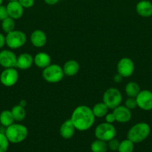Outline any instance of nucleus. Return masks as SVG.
I'll return each mask as SVG.
<instances>
[{
	"label": "nucleus",
	"instance_id": "f257e3e1",
	"mask_svg": "<svg viewBox=\"0 0 152 152\" xmlns=\"http://www.w3.org/2000/svg\"><path fill=\"white\" fill-rule=\"evenodd\" d=\"M70 120L74 124L76 130L85 132L92 127L95 121V117L92 108L82 105L76 107L72 114Z\"/></svg>",
	"mask_w": 152,
	"mask_h": 152
},
{
	"label": "nucleus",
	"instance_id": "f03ea898",
	"mask_svg": "<svg viewBox=\"0 0 152 152\" xmlns=\"http://www.w3.org/2000/svg\"><path fill=\"white\" fill-rule=\"evenodd\" d=\"M4 133L10 143L17 144L23 142L26 139L28 134V130L24 125L13 123L6 128Z\"/></svg>",
	"mask_w": 152,
	"mask_h": 152
},
{
	"label": "nucleus",
	"instance_id": "7ed1b4c3",
	"mask_svg": "<svg viewBox=\"0 0 152 152\" xmlns=\"http://www.w3.org/2000/svg\"><path fill=\"white\" fill-rule=\"evenodd\" d=\"M151 133V127L148 123L141 122L134 125L129 129L127 138L134 143H139L145 140Z\"/></svg>",
	"mask_w": 152,
	"mask_h": 152
},
{
	"label": "nucleus",
	"instance_id": "20e7f679",
	"mask_svg": "<svg viewBox=\"0 0 152 152\" xmlns=\"http://www.w3.org/2000/svg\"><path fill=\"white\" fill-rule=\"evenodd\" d=\"M63 68L58 64H51L49 66L43 69L42 76L46 82L49 83H58L61 82L64 77Z\"/></svg>",
	"mask_w": 152,
	"mask_h": 152
},
{
	"label": "nucleus",
	"instance_id": "39448f33",
	"mask_svg": "<svg viewBox=\"0 0 152 152\" xmlns=\"http://www.w3.org/2000/svg\"><path fill=\"white\" fill-rule=\"evenodd\" d=\"M26 40V34L23 31L19 30H13L5 35L6 45L12 50L22 48L25 44Z\"/></svg>",
	"mask_w": 152,
	"mask_h": 152
},
{
	"label": "nucleus",
	"instance_id": "423d86ee",
	"mask_svg": "<svg viewBox=\"0 0 152 152\" xmlns=\"http://www.w3.org/2000/svg\"><path fill=\"white\" fill-rule=\"evenodd\" d=\"M116 129L111 123H100L95 129V136L96 139L108 142L116 136Z\"/></svg>",
	"mask_w": 152,
	"mask_h": 152
},
{
	"label": "nucleus",
	"instance_id": "0eeeda50",
	"mask_svg": "<svg viewBox=\"0 0 152 152\" xmlns=\"http://www.w3.org/2000/svg\"><path fill=\"white\" fill-rule=\"evenodd\" d=\"M122 102V93L116 88H109L103 94V102L106 104L109 109L113 110L120 105Z\"/></svg>",
	"mask_w": 152,
	"mask_h": 152
},
{
	"label": "nucleus",
	"instance_id": "6e6552de",
	"mask_svg": "<svg viewBox=\"0 0 152 152\" xmlns=\"http://www.w3.org/2000/svg\"><path fill=\"white\" fill-rule=\"evenodd\" d=\"M19 80V73L16 68H4L0 74V83L6 87L15 86Z\"/></svg>",
	"mask_w": 152,
	"mask_h": 152
},
{
	"label": "nucleus",
	"instance_id": "1a4fd4ad",
	"mask_svg": "<svg viewBox=\"0 0 152 152\" xmlns=\"http://www.w3.org/2000/svg\"><path fill=\"white\" fill-rule=\"evenodd\" d=\"M135 71V65L134 61L128 57L122 58L118 62L117 73L123 77V78H128L132 76Z\"/></svg>",
	"mask_w": 152,
	"mask_h": 152
},
{
	"label": "nucleus",
	"instance_id": "9d476101",
	"mask_svg": "<svg viewBox=\"0 0 152 152\" xmlns=\"http://www.w3.org/2000/svg\"><path fill=\"white\" fill-rule=\"evenodd\" d=\"M137 107L143 111L152 110V91L149 90H142L136 97Z\"/></svg>",
	"mask_w": 152,
	"mask_h": 152
},
{
	"label": "nucleus",
	"instance_id": "9b49d317",
	"mask_svg": "<svg viewBox=\"0 0 152 152\" xmlns=\"http://www.w3.org/2000/svg\"><path fill=\"white\" fill-rule=\"evenodd\" d=\"M16 59L17 56L12 50H0V65L2 68H16Z\"/></svg>",
	"mask_w": 152,
	"mask_h": 152
},
{
	"label": "nucleus",
	"instance_id": "f8f14e48",
	"mask_svg": "<svg viewBox=\"0 0 152 152\" xmlns=\"http://www.w3.org/2000/svg\"><path fill=\"white\" fill-rule=\"evenodd\" d=\"M9 17L13 19H19L22 18L24 14V7L18 1V0L9 1L6 5Z\"/></svg>",
	"mask_w": 152,
	"mask_h": 152
},
{
	"label": "nucleus",
	"instance_id": "ddd939ff",
	"mask_svg": "<svg viewBox=\"0 0 152 152\" xmlns=\"http://www.w3.org/2000/svg\"><path fill=\"white\" fill-rule=\"evenodd\" d=\"M113 113L116 117V122L120 123H128L132 117L131 110L125 105H119L113 110Z\"/></svg>",
	"mask_w": 152,
	"mask_h": 152
},
{
	"label": "nucleus",
	"instance_id": "4468645a",
	"mask_svg": "<svg viewBox=\"0 0 152 152\" xmlns=\"http://www.w3.org/2000/svg\"><path fill=\"white\" fill-rule=\"evenodd\" d=\"M136 11L139 16L143 18L152 16V2L148 0H141L136 5Z\"/></svg>",
	"mask_w": 152,
	"mask_h": 152
},
{
	"label": "nucleus",
	"instance_id": "2eb2a0df",
	"mask_svg": "<svg viewBox=\"0 0 152 152\" xmlns=\"http://www.w3.org/2000/svg\"><path fill=\"white\" fill-rule=\"evenodd\" d=\"M30 40L34 47L40 48L46 45L47 42V37L44 31L41 30H35L31 33Z\"/></svg>",
	"mask_w": 152,
	"mask_h": 152
},
{
	"label": "nucleus",
	"instance_id": "dca6fc26",
	"mask_svg": "<svg viewBox=\"0 0 152 152\" xmlns=\"http://www.w3.org/2000/svg\"><path fill=\"white\" fill-rule=\"evenodd\" d=\"M76 129L70 119L65 120L60 127V134L63 139L69 140L74 136Z\"/></svg>",
	"mask_w": 152,
	"mask_h": 152
},
{
	"label": "nucleus",
	"instance_id": "f3484780",
	"mask_svg": "<svg viewBox=\"0 0 152 152\" xmlns=\"http://www.w3.org/2000/svg\"><path fill=\"white\" fill-rule=\"evenodd\" d=\"M34 64V57L28 53H22L17 56L16 68L21 70H27Z\"/></svg>",
	"mask_w": 152,
	"mask_h": 152
},
{
	"label": "nucleus",
	"instance_id": "a211bd4d",
	"mask_svg": "<svg viewBox=\"0 0 152 152\" xmlns=\"http://www.w3.org/2000/svg\"><path fill=\"white\" fill-rule=\"evenodd\" d=\"M34 64L39 68L44 69L45 68L52 64L50 55L46 52H40L34 57Z\"/></svg>",
	"mask_w": 152,
	"mask_h": 152
},
{
	"label": "nucleus",
	"instance_id": "6ab92c4d",
	"mask_svg": "<svg viewBox=\"0 0 152 152\" xmlns=\"http://www.w3.org/2000/svg\"><path fill=\"white\" fill-rule=\"evenodd\" d=\"M63 68L64 74L67 77H74L78 73L80 69V65L74 59H70L64 63Z\"/></svg>",
	"mask_w": 152,
	"mask_h": 152
},
{
	"label": "nucleus",
	"instance_id": "aec40b11",
	"mask_svg": "<svg viewBox=\"0 0 152 152\" xmlns=\"http://www.w3.org/2000/svg\"><path fill=\"white\" fill-rule=\"evenodd\" d=\"M141 89H140L139 85L136 82H129L127 83L125 88V91L127 96L128 97H137V95L140 92Z\"/></svg>",
	"mask_w": 152,
	"mask_h": 152
},
{
	"label": "nucleus",
	"instance_id": "412c9836",
	"mask_svg": "<svg viewBox=\"0 0 152 152\" xmlns=\"http://www.w3.org/2000/svg\"><path fill=\"white\" fill-rule=\"evenodd\" d=\"M15 120L10 110H4L0 113V124L7 128L14 123Z\"/></svg>",
	"mask_w": 152,
	"mask_h": 152
},
{
	"label": "nucleus",
	"instance_id": "4be33fe9",
	"mask_svg": "<svg viewBox=\"0 0 152 152\" xmlns=\"http://www.w3.org/2000/svg\"><path fill=\"white\" fill-rule=\"evenodd\" d=\"M108 107L106 105L104 102H98L95 104L92 108V111L95 115V118H101L105 117L106 114L108 113Z\"/></svg>",
	"mask_w": 152,
	"mask_h": 152
},
{
	"label": "nucleus",
	"instance_id": "5701e85b",
	"mask_svg": "<svg viewBox=\"0 0 152 152\" xmlns=\"http://www.w3.org/2000/svg\"><path fill=\"white\" fill-rule=\"evenodd\" d=\"M11 111L14 120L16 122H21L25 120L26 116V111L24 107L21 106L20 105H16L12 108Z\"/></svg>",
	"mask_w": 152,
	"mask_h": 152
},
{
	"label": "nucleus",
	"instance_id": "b1692460",
	"mask_svg": "<svg viewBox=\"0 0 152 152\" xmlns=\"http://www.w3.org/2000/svg\"><path fill=\"white\" fill-rule=\"evenodd\" d=\"M90 149L92 152H107L108 150L107 142L101 140H95L91 143Z\"/></svg>",
	"mask_w": 152,
	"mask_h": 152
},
{
	"label": "nucleus",
	"instance_id": "393cba45",
	"mask_svg": "<svg viewBox=\"0 0 152 152\" xmlns=\"http://www.w3.org/2000/svg\"><path fill=\"white\" fill-rule=\"evenodd\" d=\"M15 27H16L15 19H12V18L7 17V19L1 21V29L5 34H7V33L15 30Z\"/></svg>",
	"mask_w": 152,
	"mask_h": 152
},
{
	"label": "nucleus",
	"instance_id": "a878e982",
	"mask_svg": "<svg viewBox=\"0 0 152 152\" xmlns=\"http://www.w3.org/2000/svg\"><path fill=\"white\" fill-rule=\"evenodd\" d=\"M134 142L129 139L127 138L126 140L121 141L119 143L118 151L119 152H133L134 150Z\"/></svg>",
	"mask_w": 152,
	"mask_h": 152
},
{
	"label": "nucleus",
	"instance_id": "bb28decb",
	"mask_svg": "<svg viewBox=\"0 0 152 152\" xmlns=\"http://www.w3.org/2000/svg\"><path fill=\"white\" fill-rule=\"evenodd\" d=\"M9 140L4 133L0 132V152H7L9 147Z\"/></svg>",
	"mask_w": 152,
	"mask_h": 152
},
{
	"label": "nucleus",
	"instance_id": "cd10ccee",
	"mask_svg": "<svg viewBox=\"0 0 152 152\" xmlns=\"http://www.w3.org/2000/svg\"><path fill=\"white\" fill-rule=\"evenodd\" d=\"M125 106H126L127 108H129L130 110L134 109L137 107V100H136V98L134 97H128V99H126L125 102Z\"/></svg>",
	"mask_w": 152,
	"mask_h": 152
},
{
	"label": "nucleus",
	"instance_id": "c85d7f7f",
	"mask_svg": "<svg viewBox=\"0 0 152 152\" xmlns=\"http://www.w3.org/2000/svg\"><path fill=\"white\" fill-rule=\"evenodd\" d=\"M107 142L109 149H110L111 151H118V148H119L120 142H119L117 139L113 138V139L110 140V141H108V142Z\"/></svg>",
	"mask_w": 152,
	"mask_h": 152
},
{
	"label": "nucleus",
	"instance_id": "c756f323",
	"mask_svg": "<svg viewBox=\"0 0 152 152\" xmlns=\"http://www.w3.org/2000/svg\"><path fill=\"white\" fill-rule=\"evenodd\" d=\"M9 17L8 13H7V7L3 4L0 5V21H3L4 19Z\"/></svg>",
	"mask_w": 152,
	"mask_h": 152
},
{
	"label": "nucleus",
	"instance_id": "7c9ffc66",
	"mask_svg": "<svg viewBox=\"0 0 152 152\" xmlns=\"http://www.w3.org/2000/svg\"><path fill=\"white\" fill-rule=\"evenodd\" d=\"M21 5L24 7V8H31L34 6V0H18Z\"/></svg>",
	"mask_w": 152,
	"mask_h": 152
},
{
	"label": "nucleus",
	"instance_id": "2f4dec72",
	"mask_svg": "<svg viewBox=\"0 0 152 152\" xmlns=\"http://www.w3.org/2000/svg\"><path fill=\"white\" fill-rule=\"evenodd\" d=\"M105 122L108 123H111L113 124V123L116 122V117H115L114 114L113 112L112 113H107L105 115Z\"/></svg>",
	"mask_w": 152,
	"mask_h": 152
},
{
	"label": "nucleus",
	"instance_id": "473e14b6",
	"mask_svg": "<svg viewBox=\"0 0 152 152\" xmlns=\"http://www.w3.org/2000/svg\"><path fill=\"white\" fill-rule=\"evenodd\" d=\"M5 45V36L0 33V50H1V48H3V47H4Z\"/></svg>",
	"mask_w": 152,
	"mask_h": 152
},
{
	"label": "nucleus",
	"instance_id": "72a5a7b5",
	"mask_svg": "<svg viewBox=\"0 0 152 152\" xmlns=\"http://www.w3.org/2000/svg\"><path fill=\"white\" fill-rule=\"evenodd\" d=\"M122 80H123V77H122V75H120L119 73H117V74H115L114 77H113V80H114L115 83H121V82L122 81Z\"/></svg>",
	"mask_w": 152,
	"mask_h": 152
},
{
	"label": "nucleus",
	"instance_id": "f704fd0d",
	"mask_svg": "<svg viewBox=\"0 0 152 152\" xmlns=\"http://www.w3.org/2000/svg\"><path fill=\"white\" fill-rule=\"evenodd\" d=\"M44 1L48 5H55L59 2L60 0H44Z\"/></svg>",
	"mask_w": 152,
	"mask_h": 152
},
{
	"label": "nucleus",
	"instance_id": "c9c22d12",
	"mask_svg": "<svg viewBox=\"0 0 152 152\" xmlns=\"http://www.w3.org/2000/svg\"><path fill=\"white\" fill-rule=\"evenodd\" d=\"M19 105H20L21 106H22V107H24V108H25V107L26 106V105H27V101L25 100V99H22V100L19 102Z\"/></svg>",
	"mask_w": 152,
	"mask_h": 152
},
{
	"label": "nucleus",
	"instance_id": "e433bc0d",
	"mask_svg": "<svg viewBox=\"0 0 152 152\" xmlns=\"http://www.w3.org/2000/svg\"><path fill=\"white\" fill-rule=\"evenodd\" d=\"M2 2H3V0H0V5L2 4Z\"/></svg>",
	"mask_w": 152,
	"mask_h": 152
},
{
	"label": "nucleus",
	"instance_id": "4c0bfd02",
	"mask_svg": "<svg viewBox=\"0 0 152 152\" xmlns=\"http://www.w3.org/2000/svg\"><path fill=\"white\" fill-rule=\"evenodd\" d=\"M7 1H13V0H7Z\"/></svg>",
	"mask_w": 152,
	"mask_h": 152
},
{
	"label": "nucleus",
	"instance_id": "58836bf2",
	"mask_svg": "<svg viewBox=\"0 0 152 152\" xmlns=\"http://www.w3.org/2000/svg\"><path fill=\"white\" fill-rule=\"evenodd\" d=\"M151 91H152V90H151Z\"/></svg>",
	"mask_w": 152,
	"mask_h": 152
}]
</instances>
